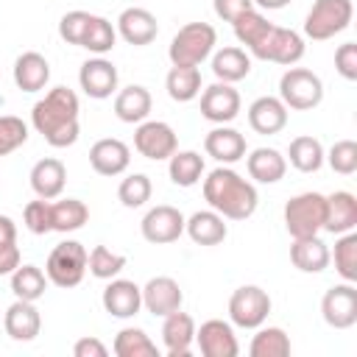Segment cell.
<instances>
[{"label":"cell","mask_w":357,"mask_h":357,"mask_svg":"<svg viewBox=\"0 0 357 357\" xmlns=\"http://www.w3.org/2000/svg\"><path fill=\"white\" fill-rule=\"evenodd\" d=\"M184 231L195 245H220L229 234L226 218L218 215L215 209H198L184 220Z\"/></svg>","instance_id":"d4e9b609"},{"label":"cell","mask_w":357,"mask_h":357,"mask_svg":"<svg viewBox=\"0 0 357 357\" xmlns=\"http://www.w3.org/2000/svg\"><path fill=\"white\" fill-rule=\"evenodd\" d=\"M204 151L220 165H234L245 156V137L231 126H218L204 137Z\"/></svg>","instance_id":"603a6c76"},{"label":"cell","mask_w":357,"mask_h":357,"mask_svg":"<svg viewBox=\"0 0 357 357\" xmlns=\"http://www.w3.org/2000/svg\"><path fill=\"white\" fill-rule=\"evenodd\" d=\"M335 271L340 273L343 282H357V234L354 231H346V234H337L335 240Z\"/></svg>","instance_id":"60d3db41"},{"label":"cell","mask_w":357,"mask_h":357,"mask_svg":"<svg viewBox=\"0 0 357 357\" xmlns=\"http://www.w3.org/2000/svg\"><path fill=\"white\" fill-rule=\"evenodd\" d=\"M335 70L346 81H357V45L354 42H343L335 50Z\"/></svg>","instance_id":"681fc988"},{"label":"cell","mask_w":357,"mask_h":357,"mask_svg":"<svg viewBox=\"0 0 357 357\" xmlns=\"http://www.w3.org/2000/svg\"><path fill=\"white\" fill-rule=\"evenodd\" d=\"M326 218V195L321 192H298L284 204V229L290 237H312L324 231Z\"/></svg>","instance_id":"8992f818"},{"label":"cell","mask_w":357,"mask_h":357,"mask_svg":"<svg viewBox=\"0 0 357 357\" xmlns=\"http://www.w3.org/2000/svg\"><path fill=\"white\" fill-rule=\"evenodd\" d=\"M123 268H126V257L109 251L106 245H95V248L86 254V271H89L95 279H114Z\"/></svg>","instance_id":"7bdbcfd3"},{"label":"cell","mask_w":357,"mask_h":357,"mask_svg":"<svg viewBox=\"0 0 357 357\" xmlns=\"http://www.w3.org/2000/svg\"><path fill=\"white\" fill-rule=\"evenodd\" d=\"M47 81H50V64H47V59L42 53L25 50V53L17 56V61H14V84H17V89L39 92V89L47 86Z\"/></svg>","instance_id":"4316f807"},{"label":"cell","mask_w":357,"mask_h":357,"mask_svg":"<svg viewBox=\"0 0 357 357\" xmlns=\"http://www.w3.org/2000/svg\"><path fill=\"white\" fill-rule=\"evenodd\" d=\"M25 142H28V126L22 123V117L0 114V156L14 153Z\"/></svg>","instance_id":"f6af8a7d"},{"label":"cell","mask_w":357,"mask_h":357,"mask_svg":"<svg viewBox=\"0 0 357 357\" xmlns=\"http://www.w3.org/2000/svg\"><path fill=\"white\" fill-rule=\"evenodd\" d=\"M231 28H234L237 42L245 45L248 50H254V47L268 36V31L273 28V22H268L257 8H248L245 14H240V17L231 22Z\"/></svg>","instance_id":"f35d334b"},{"label":"cell","mask_w":357,"mask_h":357,"mask_svg":"<svg viewBox=\"0 0 357 357\" xmlns=\"http://www.w3.org/2000/svg\"><path fill=\"white\" fill-rule=\"evenodd\" d=\"M321 315L332 329H351L357 324V290L351 282L335 284L321 298Z\"/></svg>","instance_id":"7c38bea8"},{"label":"cell","mask_w":357,"mask_h":357,"mask_svg":"<svg viewBox=\"0 0 357 357\" xmlns=\"http://www.w3.org/2000/svg\"><path fill=\"white\" fill-rule=\"evenodd\" d=\"M117 33L134 45V47H142V45H151L159 33V22L156 17L148 11V8H139V6H131V8H123L120 17H117Z\"/></svg>","instance_id":"ffe728a7"},{"label":"cell","mask_w":357,"mask_h":357,"mask_svg":"<svg viewBox=\"0 0 357 357\" xmlns=\"http://www.w3.org/2000/svg\"><path fill=\"white\" fill-rule=\"evenodd\" d=\"M251 357H287L290 354V337L282 326H257V335L248 346Z\"/></svg>","instance_id":"d590c367"},{"label":"cell","mask_w":357,"mask_h":357,"mask_svg":"<svg viewBox=\"0 0 357 357\" xmlns=\"http://www.w3.org/2000/svg\"><path fill=\"white\" fill-rule=\"evenodd\" d=\"M134 148L139 156L151 162H162L178 151V137L173 126H167L165 120H142L137 123V131H134Z\"/></svg>","instance_id":"30bf717a"},{"label":"cell","mask_w":357,"mask_h":357,"mask_svg":"<svg viewBox=\"0 0 357 357\" xmlns=\"http://www.w3.org/2000/svg\"><path fill=\"white\" fill-rule=\"evenodd\" d=\"M271 315V296L257 284H243L229 298V321L240 329H257Z\"/></svg>","instance_id":"ba28073f"},{"label":"cell","mask_w":357,"mask_h":357,"mask_svg":"<svg viewBox=\"0 0 357 357\" xmlns=\"http://www.w3.org/2000/svg\"><path fill=\"white\" fill-rule=\"evenodd\" d=\"M64 181H67V167L61 165V159L45 156L31 167V190L36 192V198L53 201L64 192Z\"/></svg>","instance_id":"484cf974"},{"label":"cell","mask_w":357,"mask_h":357,"mask_svg":"<svg viewBox=\"0 0 357 357\" xmlns=\"http://www.w3.org/2000/svg\"><path fill=\"white\" fill-rule=\"evenodd\" d=\"M78 84L95 100L112 98L117 92V67L109 59H103V56L86 59L81 64V70H78Z\"/></svg>","instance_id":"2e32d148"},{"label":"cell","mask_w":357,"mask_h":357,"mask_svg":"<svg viewBox=\"0 0 357 357\" xmlns=\"http://www.w3.org/2000/svg\"><path fill=\"white\" fill-rule=\"evenodd\" d=\"M50 212H53V231H61V234L78 231L89 220V209L78 198H61L50 204Z\"/></svg>","instance_id":"8d00e7d4"},{"label":"cell","mask_w":357,"mask_h":357,"mask_svg":"<svg viewBox=\"0 0 357 357\" xmlns=\"http://www.w3.org/2000/svg\"><path fill=\"white\" fill-rule=\"evenodd\" d=\"M354 17L351 0H315L304 20V36L312 42H326L349 28Z\"/></svg>","instance_id":"277c9868"},{"label":"cell","mask_w":357,"mask_h":357,"mask_svg":"<svg viewBox=\"0 0 357 357\" xmlns=\"http://www.w3.org/2000/svg\"><path fill=\"white\" fill-rule=\"evenodd\" d=\"M162 343H165L167 357H187L192 343H195V321H192V315H187L181 310L165 315Z\"/></svg>","instance_id":"44dd1931"},{"label":"cell","mask_w":357,"mask_h":357,"mask_svg":"<svg viewBox=\"0 0 357 357\" xmlns=\"http://www.w3.org/2000/svg\"><path fill=\"white\" fill-rule=\"evenodd\" d=\"M279 100L293 112H310L324 100V81L307 67H287L279 78Z\"/></svg>","instance_id":"5b68a950"},{"label":"cell","mask_w":357,"mask_h":357,"mask_svg":"<svg viewBox=\"0 0 357 357\" xmlns=\"http://www.w3.org/2000/svg\"><path fill=\"white\" fill-rule=\"evenodd\" d=\"M212 8L223 22H234L240 14L254 8V0H212Z\"/></svg>","instance_id":"f907efd6"},{"label":"cell","mask_w":357,"mask_h":357,"mask_svg":"<svg viewBox=\"0 0 357 357\" xmlns=\"http://www.w3.org/2000/svg\"><path fill=\"white\" fill-rule=\"evenodd\" d=\"M284 159L298 173H318L321 165H324V145H321V139L307 137V134L304 137H296V139H290Z\"/></svg>","instance_id":"1f68e13d"},{"label":"cell","mask_w":357,"mask_h":357,"mask_svg":"<svg viewBox=\"0 0 357 357\" xmlns=\"http://www.w3.org/2000/svg\"><path fill=\"white\" fill-rule=\"evenodd\" d=\"M195 343L204 357H237L240 343L229 321L223 318H209L195 329Z\"/></svg>","instance_id":"5bb4252c"},{"label":"cell","mask_w":357,"mask_h":357,"mask_svg":"<svg viewBox=\"0 0 357 357\" xmlns=\"http://www.w3.org/2000/svg\"><path fill=\"white\" fill-rule=\"evenodd\" d=\"M73 354H75V357H106L109 349H106L98 337H81V340H75Z\"/></svg>","instance_id":"816d5d0a"},{"label":"cell","mask_w":357,"mask_h":357,"mask_svg":"<svg viewBox=\"0 0 357 357\" xmlns=\"http://www.w3.org/2000/svg\"><path fill=\"white\" fill-rule=\"evenodd\" d=\"M89 165L98 176H120L131 165V148L123 139L103 137L89 148Z\"/></svg>","instance_id":"ac0fdd59"},{"label":"cell","mask_w":357,"mask_h":357,"mask_svg":"<svg viewBox=\"0 0 357 357\" xmlns=\"http://www.w3.org/2000/svg\"><path fill=\"white\" fill-rule=\"evenodd\" d=\"M357 226V198L349 190H335L326 195V218H324V231L329 234H346L354 231Z\"/></svg>","instance_id":"cb8c5ba5"},{"label":"cell","mask_w":357,"mask_h":357,"mask_svg":"<svg viewBox=\"0 0 357 357\" xmlns=\"http://www.w3.org/2000/svg\"><path fill=\"white\" fill-rule=\"evenodd\" d=\"M151 192H153V187H151V178H148L145 173H131V176H126V178L120 181V187H117V198H120V204H123L126 209H139V206H145V204L151 201Z\"/></svg>","instance_id":"b9f144b4"},{"label":"cell","mask_w":357,"mask_h":357,"mask_svg":"<svg viewBox=\"0 0 357 357\" xmlns=\"http://www.w3.org/2000/svg\"><path fill=\"white\" fill-rule=\"evenodd\" d=\"M17 265H20L17 226L8 215H0V276H11Z\"/></svg>","instance_id":"ee69618b"},{"label":"cell","mask_w":357,"mask_h":357,"mask_svg":"<svg viewBox=\"0 0 357 357\" xmlns=\"http://www.w3.org/2000/svg\"><path fill=\"white\" fill-rule=\"evenodd\" d=\"M86 248L78 243V240H64L59 243L50 254H47V262H45V273H47V282H53L56 287L61 290H70L75 284H81L84 273H86Z\"/></svg>","instance_id":"52a82bcc"},{"label":"cell","mask_w":357,"mask_h":357,"mask_svg":"<svg viewBox=\"0 0 357 357\" xmlns=\"http://www.w3.org/2000/svg\"><path fill=\"white\" fill-rule=\"evenodd\" d=\"M245 159V167H248V176L259 184H276L284 178L287 173V159L276 151V148H254Z\"/></svg>","instance_id":"f1b7e54d"},{"label":"cell","mask_w":357,"mask_h":357,"mask_svg":"<svg viewBox=\"0 0 357 357\" xmlns=\"http://www.w3.org/2000/svg\"><path fill=\"white\" fill-rule=\"evenodd\" d=\"M114 42H117V28H114L106 17L92 14V20H89V28H86V33H84L81 47H86V50H89V53H95V56H103V53H109V50L114 47Z\"/></svg>","instance_id":"ab89813d"},{"label":"cell","mask_w":357,"mask_h":357,"mask_svg":"<svg viewBox=\"0 0 357 357\" xmlns=\"http://www.w3.org/2000/svg\"><path fill=\"white\" fill-rule=\"evenodd\" d=\"M103 310L112 318H134L142 310V287L131 279H109V284L103 287Z\"/></svg>","instance_id":"e0dca14e"},{"label":"cell","mask_w":357,"mask_h":357,"mask_svg":"<svg viewBox=\"0 0 357 357\" xmlns=\"http://www.w3.org/2000/svg\"><path fill=\"white\" fill-rule=\"evenodd\" d=\"M184 304V293L178 287V282L173 276H153L145 282L142 287V307L156 315V318H165L176 310H181Z\"/></svg>","instance_id":"9a60e30c"},{"label":"cell","mask_w":357,"mask_h":357,"mask_svg":"<svg viewBox=\"0 0 357 357\" xmlns=\"http://www.w3.org/2000/svg\"><path fill=\"white\" fill-rule=\"evenodd\" d=\"M329 248L326 243L312 234V237H296L290 245V262L293 268H298L301 273H321L329 268Z\"/></svg>","instance_id":"83f0119b"},{"label":"cell","mask_w":357,"mask_h":357,"mask_svg":"<svg viewBox=\"0 0 357 357\" xmlns=\"http://www.w3.org/2000/svg\"><path fill=\"white\" fill-rule=\"evenodd\" d=\"M78 95L70 86H53L45 98H39L31 109V126L36 134L45 137L50 148H70L75 145L81 126H78Z\"/></svg>","instance_id":"6da1fadb"},{"label":"cell","mask_w":357,"mask_h":357,"mask_svg":"<svg viewBox=\"0 0 357 357\" xmlns=\"http://www.w3.org/2000/svg\"><path fill=\"white\" fill-rule=\"evenodd\" d=\"M22 223L31 234H47L53 231V212H50V201L45 198H36V201H28L25 209H22Z\"/></svg>","instance_id":"7dc6e473"},{"label":"cell","mask_w":357,"mask_h":357,"mask_svg":"<svg viewBox=\"0 0 357 357\" xmlns=\"http://www.w3.org/2000/svg\"><path fill=\"white\" fill-rule=\"evenodd\" d=\"M251 56L259 59V61H273V64H282V67H293L304 56V36L293 28L273 25L268 31V36L251 50Z\"/></svg>","instance_id":"9c48e42d"},{"label":"cell","mask_w":357,"mask_h":357,"mask_svg":"<svg viewBox=\"0 0 357 357\" xmlns=\"http://www.w3.org/2000/svg\"><path fill=\"white\" fill-rule=\"evenodd\" d=\"M112 349H114L117 357H156V354H159L156 343H153V340L145 335V329H139V326H126V329H120Z\"/></svg>","instance_id":"74e56055"},{"label":"cell","mask_w":357,"mask_h":357,"mask_svg":"<svg viewBox=\"0 0 357 357\" xmlns=\"http://www.w3.org/2000/svg\"><path fill=\"white\" fill-rule=\"evenodd\" d=\"M89 20H92L89 11H81V8L67 11V14L59 20V36H61L67 45H78V47H81L84 33H86V28H89Z\"/></svg>","instance_id":"c3c4849f"},{"label":"cell","mask_w":357,"mask_h":357,"mask_svg":"<svg viewBox=\"0 0 357 357\" xmlns=\"http://www.w3.org/2000/svg\"><path fill=\"white\" fill-rule=\"evenodd\" d=\"M167 173L176 187H192L204 176V156L198 151H176L167 159Z\"/></svg>","instance_id":"836d02e7"},{"label":"cell","mask_w":357,"mask_h":357,"mask_svg":"<svg viewBox=\"0 0 357 357\" xmlns=\"http://www.w3.org/2000/svg\"><path fill=\"white\" fill-rule=\"evenodd\" d=\"M212 73L223 84H237L251 73V56L243 47H220L212 56Z\"/></svg>","instance_id":"4dcf8cb0"},{"label":"cell","mask_w":357,"mask_h":357,"mask_svg":"<svg viewBox=\"0 0 357 357\" xmlns=\"http://www.w3.org/2000/svg\"><path fill=\"white\" fill-rule=\"evenodd\" d=\"M204 201L226 220H245L257 212L259 195L248 178H243L229 165H220L204 178Z\"/></svg>","instance_id":"7a4b0ae2"},{"label":"cell","mask_w":357,"mask_h":357,"mask_svg":"<svg viewBox=\"0 0 357 357\" xmlns=\"http://www.w3.org/2000/svg\"><path fill=\"white\" fill-rule=\"evenodd\" d=\"M3 329L11 340L17 343H31L39 332H42V315L36 310L33 301H25V298H17L6 315H3Z\"/></svg>","instance_id":"d6986e66"},{"label":"cell","mask_w":357,"mask_h":357,"mask_svg":"<svg viewBox=\"0 0 357 357\" xmlns=\"http://www.w3.org/2000/svg\"><path fill=\"white\" fill-rule=\"evenodd\" d=\"M165 89L176 103H190L201 95V70L198 67H170Z\"/></svg>","instance_id":"d6a6232c"},{"label":"cell","mask_w":357,"mask_h":357,"mask_svg":"<svg viewBox=\"0 0 357 357\" xmlns=\"http://www.w3.org/2000/svg\"><path fill=\"white\" fill-rule=\"evenodd\" d=\"M151 106H153L151 92H148L145 86H139V84L123 86V89L114 95V114H117V120H123V123H142V120H148Z\"/></svg>","instance_id":"f546056e"},{"label":"cell","mask_w":357,"mask_h":357,"mask_svg":"<svg viewBox=\"0 0 357 357\" xmlns=\"http://www.w3.org/2000/svg\"><path fill=\"white\" fill-rule=\"evenodd\" d=\"M324 162H329V167L340 176L357 173V142L354 139H337L329 148V153H324Z\"/></svg>","instance_id":"bcb514c9"},{"label":"cell","mask_w":357,"mask_h":357,"mask_svg":"<svg viewBox=\"0 0 357 357\" xmlns=\"http://www.w3.org/2000/svg\"><path fill=\"white\" fill-rule=\"evenodd\" d=\"M47 290V273L36 265H17L11 271V293L25 301L42 298Z\"/></svg>","instance_id":"e575fe53"},{"label":"cell","mask_w":357,"mask_h":357,"mask_svg":"<svg viewBox=\"0 0 357 357\" xmlns=\"http://www.w3.org/2000/svg\"><path fill=\"white\" fill-rule=\"evenodd\" d=\"M287 106L273 98V95H262L257 98L251 106H248V126L262 134V137H271V134H279L284 126H287Z\"/></svg>","instance_id":"7402d4cb"},{"label":"cell","mask_w":357,"mask_h":357,"mask_svg":"<svg viewBox=\"0 0 357 357\" xmlns=\"http://www.w3.org/2000/svg\"><path fill=\"white\" fill-rule=\"evenodd\" d=\"M184 215L170 206V204H159L153 209L145 212L142 223H139V231L148 243L153 245H167V243H176L181 234H184Z\"/></svg>","instance_id":"8fae6325"},{"label":"cell","mask_w":357,"mask_h":357,"mask_svg":"<svg viewBox=\"0 0 357 357\" xmlns=\"http://www.w3.org/2000/svg\"><path fill=\"white\" fill-rule=\"evenodd\" d=\"M215 45H218V33L209 22H187L170 39L167 59L176 67H198L212 56Z\"/></svg>","instance_id":"3957f363"},{"label":"cell","mask_w":357,"mask_h":357,"mask_svg":"<svg viewBox=\"0 0 357 357\" xmlns=\"http://www.w3.org/2000/svg\"><path fill=\"white\" fill-rule=\"evenodd\" d=\"M259 8H268V11H276V8H284L290 0H254Z\"/></svg>","instance_id":"f5cc1de1"},{"label":"cell","mask_w":357,"mask_h":357,"mask_svg":"<svg viewBox=\"0 0 357 357\" xmlns=\"http://www.w3.org/2000/svg\"><path fill=\"white\" fill-rule=\"evenodd\" d=\"M240 92L231 86V84H223V81H215L209 84L204 92H201V114L204 120L215 123V126H226L231 123L237 114H240Z\"/></svg>","instance_id":"4fadbf2b"}]
</instances>
